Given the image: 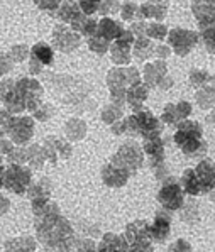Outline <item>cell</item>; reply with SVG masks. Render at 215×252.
Wrapping results in <instances>:
<instances>
[{"mask_svg":"<svg viewBox=\"0 0 215 252\" xmlns=\"http://www.w3.org/2000/svg\"><path fill=\"white\" fill-rule=\"evenodd\" d=\"M37 240L46 252H72L78 235L66 217H34Z\"/></svg>","mask_w":215,"mask_h":252,"instance_id":"obj_1","label":"cell"},{"mask_svg":"<svg viewBox=\"0 0 215 252\" xmlns=\"http://www.w3.org/2000/svg\"><path fill=\"white\" fill-rule=\"evenodd\" d=\"M46 87L60 103L70 107L72 112H85L92 105L88 98L90 88L83 80L73 78L70 75H49L46 73Z\"/></svg>","mask_w":215,"mask_h":252,"instance_id":"obj_2","label":"cell"},{"mask_svg":"<svg viewBox=\"0 0 215 252\" xmlns=\"http://www.w3.org/2000/svg\"><path fill=\"white\" fill-rule=\"evenodd\" d=\"M110 162H114L119 168L126 169L132 176V174L138 173V169L144 164V149L138 142L129 141L119 147V151L110 158Z\"/></svg>","mask_w":215,"mask_h":252,"instance_id":"obj_3","label":"cell"},{"mask_svg":"<svg viewBox=\"0 0 215 252\" xmlns=\"http://www.w3.org/2000/svg\"><path fill=\"white\" fill-rule=\"evenodd\" d=\"M33 169L26 164H7L3 173V188L10 189L15 195H26L27 188L33 183Z\"/></svg>","mask_w":215,"mask_h":252,"instance_id":"obj_4","label":"cell"},{"mask_svg":"<svg viewBox=\"0 0 215 252\" xmlns=\"http://www.w3.org/2000/svg\"><path fill=\"white\" fill-rule=\"evenodd\" d=\"M15 87L21 95V98L26 103V110L33 114L36 108L42 105V96H44V87L36 80L29 78V76H22V78L15 80Z\"/></svg>","mask_w":215,"mask_h":252,"instance_id":"obj_5","label":"cell"},{"mask_svg":"<svg viewBox=\"0 0 215 252\" xmlns=\"http://www.w3.org/2000/svg\"><path fill=\"white\" fill-rule=\"evenodd\" d=\"M158 201L165 210L177 212L185 205V189L181 183L175 181L173 178H168L161 185L158 191Z\"/></svg>","mask_w":215,"mask_h":252,"instance_id":"obj_6","label":"cell"},{"mask_svg":"<svg viewBox=\"0 0 215 252\" xmlns=\"http://www.w3.org/2000/svg\"><path fill=\"white\" fill-rule=\"evenodd\" d=\"M81 34L68 24H56L53 29V48L61 53H73L80 48Z\"/></svg>","mask_w":215,"mask_h":252,"instance_id":"obj_7","label":"cell"},{"mask_svg":"<svg viewBox=\"0 0 215 252\" xmlns=\"http://www.w3.org/2000/svg\"><path fill=\"white\" fill-rule=\"evenodd\" d=\"M34 126L36 119L33 115H14L7 135L15 146H26L34 135Z\"/></svg>","mask_w":215,"mask_h":252,"instance_id":"obj_8","label":"cell"},{"mask_svg":"<svg viewBox=\"0 0 215 252\" xmlns=\"http://www.w3.org/2000/svg\"><path fill=\"white\" fill-rule=\"evenodd\" d=\"M0 100L12 115H21L22 112H27L24 100L21 98L15 87V80L5 78L0 81Z\"/></svg>","mask_w":215,"mask_h":252,"instance_id":"obj_9","label":"cell"},{"mask_svg":"<svg viewBox=\"0 0 215 252\" xmlns=\"http://www.w3.org/2000/svg\"><path fill=\"white\" fill-rule=\"evenodd\" d=\"M175 144H177L179 149H181V153L188 158H198L207 151V144L202 139V135L190 134L179 129L177 130V134H175Z\"/></svg>","mask_w":215,"mask_h":252,"instance_id":"obj_10","label":"cell"},{"mask_svg":"<svg viewBox=\"0 0 215 252\" xmlns=\"http://www.w3.org/2000/svg\"><path fill=\"white\" fill-rule=\"evenodd\" d=\"M134 119L138 124L139 135H143L144 139H156L161 137L163 134V124L159 119H156L149 110H139L134 112Z\"/></svg>","mask_w":215,"mask_h":252,"instance_id":"obj_11","label":"cell"},{"mask_svg":"<svg viewBox=\"0 0 215 252\" xmlns=\"http://www.w3.org/2000/svg\"><path fill=\"white\" fill-rule=\"evenodd\" d=\"M171 223H173V217H171L170 212L165 210V208L156 212V217L151 223L152 242H158V244L166 242L171 234Z\"/></svg>","mask_w":215,"mask_h":252,"instance_id":"obj_12","label":"cell"},{"mask_svg":"<svg viewBox=\"0 0 215 252\" xmlns=\"http://www.w3.org/2000/svg\"><path fill=\"white\" fill-rule=\"evenodd\" d=\"M138 83H141L139 73L134 68H115L107 76V85L110 90L112 88H124L126 90V87H132Z\"/></svg>","mask_w":215,"mask_h":252,"instance_id":"obj_13","label":"cell"},{"mask_svg":"<svg viewBox=\"0 0 215 252\" xmlns=\"http://www.w3.org/2000/svg\"><path fill=\"white\" fill-rule=\"evenodd\" d=\"M51 195H53V183H51V180L48 176H42V178H39L37 181H33L26 193L31 205L51 201Z\"/></svg>","mask_w":215,"mask_h":252,"instance_id":"obj_14","label":"cell"},{"mask_svg":"<svg viewBox=\"0 0 215 252\" xmlns=\"http://www.w3.org/2000/svg\"><path fill=\"white\" fill-rule=\"evenodd\" d=\"M197 42V34L191 31L185 29H175L170 32V44L175 48V53H178L179 56H185L188 51L193 48V44Z\"/></svg>","mask_w":215,"mask_h":252,"instance_id":"obj_15","label":"cell"},{"mask_svg":"<svg viewBox=\"0 0 215 252\" xmlns=\"http://www.w3.org/2000/svg\"><path fill=\"white\" fill-rule=\"evenodd\" d=\"M126 235L129 244H138V242H152L151 237V223L147 220H134V222L127 223Z\"/></svg>","mask_w":215,"mask_h":252,"instance_id":"obj_16","label":"cell"},{"mask_svg":"<svg viewBox=\"0 0 215 252\" xmlns=\"http://www.w3.org/2000/svg\"><path fill=\"white\" fill-rule=\"evenodd\" d=\"M129 178H131V174L126 169L115 166L114 162L108 161L107 164L102 166V181L110 188H120L127 183Z\"/></svg>","mask_w":215,"mask_h":252,"instance_id":"obj_17","label":"cell"},{"mask_svg":"<svg viewBox=\"0 0 215 252\" xmlns=\"http://www.w3.org/2000/svg\"><path fill=\"white\" fill-rule=\"evenodd\" d=\"M143 149H144V153L147 154L149 166L152 169H154L156 166L165 164V141H163L161 137L144 139Z\"/></svg>","mask_w":215,"mask_h":252,"instance_id":"obj_18","label":"cell"},{"mask_svg":"<svg viewBox=\"0 0 215 252\" xmlns=\"http://www.w3.org/2000/svg\"><path fill=\"white\" fill-rule=\"evenodd\" d=\"M198 178L202 181V193L207 195L210 191H215V162L210 159H203L198 162V166L195 168Z\"/></svg>","mask_w":215,"mask_h":252,"instance_id":"obj_19","label":"cell"},{"mask_svg":"<svg viewBox=\"0 0 215 252\" xmlns=\"http://www.w3.org/2000/svg\"><path fill=\"white\" fill-rule=\"evenodd\" d=\"M129 247H131V244L127 242L126 235L107 232L99 244V252H129Z\"/></svg>","mask_w":215,"mask_h":252,"instance_id":"obj_20","label":"cell"},{"mask_svg":"<svg viewBox=\"0 0 215 252\" xmlns=\"http://www.w3.org/2000/svg\"><path fill=\"white\" fill-rule=\"evenodd\" d=\"M81 14L83 12H81V9H80V3L75 2V0H63V3H61L60 9L56 10L54 17L60 22H63V24L70 26V24H73Z\"/></svg>","mask_w":215,"mask_h":252,"instance_id":"obj_21","label":"cell"},{"mask_svg":"<svg viewBox=\"0 0 215 252\" xmlns=\"http://www.w3.org/2000/svg\"><path fill=\"white\" fill-rule=\"evenodd\" d=\"M63 134H65V137L72 142L81 141V139L87 135V124H85L81 119H76V117L70 119L63 126Z\"/></svg>","mask_w":215,"mask_h":252,"instance_id":"obj_22","label":"cell"},{"mask_svg":"<svg viewBox=\"0 0 215 252\" xmlns=\"http://www.w3.org/2000/svg\"><path fill=\"white\" fill-rule=\"evenodd\" d=\"M26 154H27V166L33 171H39V169L44 168V162L48 161V158H46L42 144H31L29 147H26Z\"/></svg>","mask_w":215,"mask_h":252,"instance_id":"obj_23","label":"cell"},{"mask_svg":"<svg viewBox=\"0 0 215 252\" xmlns=\"http://www.w3.org/2000/svg\"><path fill=\"white\" fill-rule=\"evenodd\" d=\"M36 240L29 235L24 237H14L9 239L3 246V252H36Z\"/></svg>","mask_w":215,"mask_h":252,"instance_id":"obj_24","label":"cell"},{"mask_svg":"<svg viewBox=\"0 0 215 252\" xmlns=\"http://www.w3.org/2000/svg\"><path fill=\"white\" fill-rule=\"evenodd\" d=\"M132 48H134V44H126V42L115 41L114 44L110 46L112 61H114L115 64H120V66H126V64L131 63Z\"/></svg>","mask_w":215,"mask_h":252,"instance_id":"obj_25","label":"cell"},{"mask_svg":"<svg viewBox=\"0 0 215 252\" xmlns=\"http://www.w3.org/2000/svg\"><path fill=\"white\" fill-rule=\"evenodd\" d=\"M147 98V87L143 83L132 85L127 90V103L134 108V112L143 110V105Z\"/></svg>","mask_w":215,"mask_h":252,"instance_id":"obj_26","label":"cell"},{"mask_svg":"<svg viewBox=\"0 0 215 252\" xmlns=\"http://www.w3.org/2000/svg\"><path fill=\"white\" fill-rule=\"evenodd\" d=\"M122 26L110 17H104L99 22V36H102L107 41H115L122 34Z\"/></svg>","mask_w":215,"mask_h":252,"instance_id":"obj_27","label":"cell"},{"mask_svg":"<svg viewBox=\"0 0 215 252\" xmlns=\"http://www.w3.org/2000/svg\"><path fill=\"white\" fill-rule=\"evenodd\" d=\"M179 183H181L185 193H188V195H191V196H197L202 193V181H200V178H198V174L195 169H185Z\"/></svg>","mask_w":215,"mask_h":252,"instance_id":"obj_28","label":"cell"},{"mask_svg":"<svg viewBox=\"0 0 215 252\" xmlns=\"http://www.w3.org/2000/svg\"><path fill=\"white\" fill-rule=\"evenodd\" d=\"M31 58L33 60L39 61L41 64H44L46 68L51 66L54 63V53H53V48L46 42H37L31 48Z\"/></svg>","mask_w":215,"mask_h":252,"instance_id":"obj_29","label":"cell"},{"mask_svg":"<svg viewBox=\"0 0 215 252\" xmlns=\"http://www.w3.org/2000/svg\"><path fill=\"white\" fill-rule=\"evenodd\" d=\"M46 139H48L54 149H56L60 159H70V158H72V154H73L72 141H68L65 135H48Z\"/></svg>","mask_w":215,"mask_h":252,"instance_id":"obj_30","label":"cell"},{"mask_svg":"<svg viewBox=\"0 0 215 252\" xmlns=\"http://www.w3.org/2000/svg\"><path fill=\"white\" fill-rule=\"evenodd\" d=\"M154 44H152L151 37L147 36H143V37H136V42H134V56L138 58L139 61H144L146 58L152 56L154 53Z\"/></svg>","mask_w":215,"mask_h":252,"instance_id":"obj_31","label":"cell"},{"mask_svg":"<svg viewBox=\"0 0 215 252\" xmlns=\"http://www.w3.org/2000/svg\"><path fill=\"white\" fill-rule=\"evenodd\" d=\"M165 73H166L165 63L146 64V66H144V80H146V85H149V87L159 85V81L163 80V75H165Z\"/></svg>","mask_w":215,"mask_h":252,"instance_id":"obj_32","label":"cell"},{"mask_svg":"<svg viewBox=\"0 0 215 252\" xmlns=\"http://www.w3.org/2000/svg\"><path fill=\"white\" fill-rule=\"evenodd\" d=\"M141 15L149 19H163L166 15V3H159V0H149L147 3L141 5Z\"/></svg>","mask_w":215,"mask_h":252,"instance_id":"obj_33","label":"cell"},{"mask_svg":"<svg viewBox=\"0 0 215 252\" xmlns=\"http://www.w3.org/2000/svg\"><path fill=\"white\" fill-rule=\"evenodd\" d=\"M120 117H122V107L115 105V103L104 107V110H102V120H104L105 124H108V126L119 122Z\"/></svg>","mask_w":215,"mask_h":252,"instance_id":"obj_34","label":"cell"},{"mask_svg":"<svg viewBox=\"0 0 215 252\" xmlns=\"http://www.w3.org/2000/svg\"><path fill=\"white\" fill-rule=\"evenodd\" d=\"M88 48H90V51H93L95 54H99V56H102V54H105L110 49V41H107V39H104L102 36H93V37H88Z\"/></svg>","mask_w":215,"mask_h":252,"instance_id":"obj_35","label":"cell"},{"mask_svg":"<svg viewBox=\"0 0 215 252\" xmlns=\"http://www.w3.org/2000/svg\"><path fill=\"white\" fill-rule=\"evenodd\" d=\"M5 162L9 164H26L27 162V154L24 146H14V149L5 156Z\"/></svg>","mask_w":215,"mask_h":252,"instance_id":"obj_36","label":"cell"},{"mask_svg":"<svg viewBox=\"0 0 215 252\" xmlns=\"http://www.w3.org/2000/svg\"><path fill=\"white\" fill-rule=\"evenodd\" d=\"M181 220L183 222H197L198 220V205H197V201H188L186 203L185 201V205H183L181 208Z\"/></svg>","mask_w":215,"mask_h":252,"instance_id":"obj_37","label":"cell"},{"mask_svg":"<svg viewBox=\"0 0 215 252\" xmlns=\"http://www.w3.org/2000/svg\"><path fill=\"white\" fill-rule=\"evenodd\" d=\"M54 115H56V108L53 105H49V103H42L41 107L33 112V117L36 119L37 122H48V120L51 117H54Z\"/></svg>","mask_w":215,"mask_h":252,"instance_id":"obj_38","label":"cell"},{"mask_svg":"<svg viewBox=\"0 0 215 252\" xmlns=\"http://www.w3.org/2000/svg\"><path fill=\"white\" fill-rule=\"evenodd\" d=\"M10 58H12L14 63H22L27 58H31V49L26 44H14L10 49Z\"/></svg>","mask_w":215,"mask_h":252,"instance_id":"obj_39","label":"cell"},{"mask_svg":"<svg viewBox=\"0 0 215 252\" xmlns=\"http://www.w3.org/2000/svg\"><path fill=\"white\" fill-rule=\"evenodd\" d=\"M72 252H99V246H95V242L92 239H81L78 235Z\"/></svg>","mask_w":215,"mask_h":252,"instance_id":"obj_40","label":"cell"},{"mask_svg":"<svg viewBox=\"0 0 215 252\" xmlns=\"http://www.w3.org/2000/svg\"><path fill=\"white\" fill-rule=\"evenodd\" d=\"M34 3L44 12H49V15H54L56 10L60 9V5L63 3V0H34Z\"/></svg>","mask_w":215,"mask_h":252,"instance_id":"obj_41","label":"cell"},{"mask_svg":"<svg viewBox=\"0 0 215 252\" xmlns=\"http://www.w3.org/2000/svg\"><path fill=\"white\" fill-rule=\"evenodd\" d=\"M141 14V9H138L134 2H126L120 7V15H122L124 21H134V17Z\"/></svg>","mask_w":215,"mask_h":252,"instance_id":"obj_42","label":"cell"},{"mask_svg":"<svg viewBox=\"0 0 215 252\" xmlns=\"http://www.w3.org/2000/svg\"><path fill=\"white\" fill-rule=\"evenodd\" d=\"M12 119H14V115L10 114L7 108H0V135H7V134H9Z\"/></svg>","mask_w":215,"mask_h":252,"instance_id":"obj_43","label":"cell"},{"mask_svg":"<svg viewBox=\"0 0 215 252\" xmlns=\"http://www.w3.org/2000/svg\"><path fill=\"white\" fill-rule=\"evenodd\" d=\"M168 34V31H166V27L163 26V24H149L147 26V29H146V36L147 37H151V39H163Z\"/></svg>","mask_w":215,"mask_h":252,"instance_id":"obj_44","label":"cell"},{"mask_svg":"<svg viewBox=\"0 0 215 252\" xmlns=\"http://www.w3.org/2000/svg\"><path fill=\"white\" fill-rule=\"evenodd\" d=\"M161 122H166V124H179V117L177 114V107L175 105H166L165 112H163V117H161Z\"/></svg>","mask_w":215,"mask_h":252,"instance_id":"obj_45","label":"cell"},{"mask_svg":"<svg viewBox=\"0 0 215 252\" xmlns=\"http://www.w3.org/2000/svg\"><path fill=\"white\" fill-rule=\"evenodd\" d=\"M12 66H14V61H12V58H10V54L0 53V78L5 76L7 73L12 69Z\"/></svg>","mask_w":215,"mask_h":252,"instance_id":"obj_46","label":"cell"},{"mask_svg":"<svg viewBox=\"0 0 215 252\" xmlns=\"http://www.w3.org/2000/svg\"><path fill=\"white\" fill-rule=\"evenodd\" d=\"M168 252H193V247L185 239H178L175 244H171Z\"/></svg>","mask_w":215,"mask_h":252,"instance_id":"obj_47","label":"cell"},{"mask_svg":"<svg viewBox=\"0 0 215 252\" xmlns=\"http://www.w3.org/2000/svg\"><path fill=\"white\" fill-rule=\"evenodd\" d=\"M14 142L10 141V139H7L5 135H0V154H2L3 158L7 156V154L10 153V151L14 149Z\"/></svg>","mask_w":215,"mask_h":252,"instance_id":"obj_48","label":"cell"},{"mask_svg":"<svg viewBox=\"0 0 215 252\" xmlns=\"http://www.w3.org/2000/svg\"><path fill=\"white\" fill-rule=\"evenodd\" d=\"M129 252H154L151 242H138V244H131Z\"/></svg>","mask_w":215,"mask_h":252,"instance_id":"obj_49","label":"cell"},{"mask_svg":"<svg viewBox=\"0 0 215 252\" xmlns=\"http://www.w3.org/2000/svg\"><path fill=\"white\" fill-rule=\"evenodd\" d=\"M44 69H46L44 64H41L39 61L29 58V71H31V75H42V73H44Z\"/></svg>","mask_w":215,"mask_h":252,"instance_id":"obj_50","label":"cell"},{"mask_svg":"<svg viewBox=\"0 0 215 252\" xmlns=\"http://www.w3.org/2000/svg\"><path fill=\"white\" fill-rule=\"evenodd\" d=\"M190 112H191V105H190V103L181 102V103H178V105H177V114H178L179 120H185L190 115Z\"/></svg>","mask_w":215,"mask_h":252,"instance_id":"obj_51","label":"cell"},{"mask_svg":"<svg viewBox=\"0 0 215 252\" xmlns=\"http://www.w3.org/2000/svg\"><path fill=\"white\" fill-rule=\"evenodd\" d=\"M146 29H147V26L143 24V22H134V24H132V27H131V31L134 32L136 37L146 36Z\"/></svg>","mask_w":215,"mask_h":252,"instance_id":"obj_52","label":"cell"},{"mask_svg":"<svg viewBox=\"0 0 215 252\" xmlns=\"http://www.w3.org/2000/svg\"><path fill=\"white\" fill-rule=\"evenodd\" d=\"M112 132H114L115 135L126 134V119L119 120V122H115V124H112Z\"/></svg>","mask_w":215,"mask_h":252,"instance_id":"obj_53","label":"cell"},{"mask_svg":"<svg viewBox=\"0 0 215 252\" xmlns=\"http://www.w3.org/2000/svg\"><path fill=\"white\" fill-rule=\"evenodd\" d=\"M9 210H10L9 198H7V196H3V195H0V217H3Z\"/></svg>","mask_w":215,"mask_h":252,"instance_id":"obj_54","label":"cell"}]
</instances>
